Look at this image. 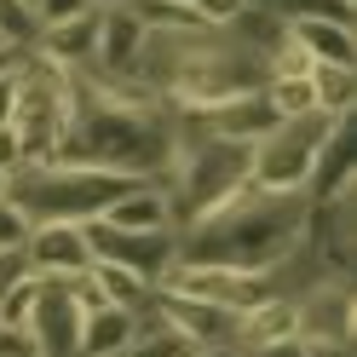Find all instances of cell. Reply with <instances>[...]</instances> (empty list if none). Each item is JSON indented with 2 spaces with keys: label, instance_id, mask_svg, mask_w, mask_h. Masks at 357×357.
Listing matches in <instances>:
<instances>
[{
  "label": "cell",
  "instance_id": "6da1fadb",
  "mask_svg": "<svg viewBox=\"0 0 357 357\" xmlns=\"http://www.w3.org/2000/svg\"><path fill=\"white\" fill-rule=\"evenodd\" d=\"M70 75H75V109L58 144V162L162 185L173 162V109H162L139 81H109L98 70H70Z\"/></svg>",
  "mask_w": 357,
  "mask_h": 357
},
{
  "label": "cell",
  "instance_id": "7a4b0ae2",
  "mask_svg": "<svg viewBox=\"0 0 357 357\" xmlns=\"http://www.w3.org/2000/svg\"><path fill=\"white\" fill-rule=\"evenodd\" d=\"M311 254V202L305 196H265L242 185L225 208L178 231V259L231 265L248 277H282V265Z\"/></svg>",
  "mask_w": 357,
  "mask_h": 357
},
{
  "label": "cell",
  "instance_id": "3957f363",
  "mask_svg": "<svg viewBox=\"0 0 357 357\" xmlns=\"http://www.w3.org/2000/svg\"><path fill=\"white\" fill-rule=\"evenodd\" d=\"M167 208H173V231L208 219L213 208H225L231 196L248 185V144H225V139H202V132L173 127V162H167Z\"/></svg>",
  "mask_w": 357,
  "mask_h": 357
},
{
  "label": "cell",
  "instance_id": "277c9868",
  "mask_svg": "<svg viewBox=\"0 0 357 357\" xmlns=\"http://www.w3.org/2000/svg\"><path fill=\"white\" fill-rule=\"evenodd\" d=\"M144 185L127 173H104V167H70V162H47V167H12L6 196L24 208L29 225H86L98 219L121 190Z\"/></svg>",
  "mask_w": 357,
  "mask_h": 357
},
{
  "label": "cell",
  "instance_id": "5b68a950",
  "mask_svg": "<svg viewBox=\"0 0 357 357\" xmlns=\"http://www.w3.org/2000/svg\"><path fill=\"white\" fill-rule=\"evenodd\" d=\"M340 116H323V109H305V116H288L265 132L259 144H248V190L265 196H305L311 173H317V155L328 144V132Z\"/></svg>",
  "mask_w": 357,
  "mask_h": 357
},
{
  "label": "cell",
  "instance_id": "8992f818",
  "mask_svg": "<svg viewBox=\"0 0 357 357\" xmlns=\"http://www.w3.org/2000/svg\"><path fill=\"white\" fill-rule=\"evenodd\" d=\"M155 288L202 300V305H219V311H231V317H242V311H254L259 300L282 294L277 277H248V271H231V265H190V259H178Z\"/></svg>",
  "mask_w": 357,
  "mask_h": 357
},
{
  "label": "cell",
  "instance_id": "52a82bcc",
  "mask_svg": "<svg viewBox=\"0 0 357 357\" xmlns=\"http://www.w3.org/2000/svg\"><path fill=\"white\" fill-rule=\"evenodd\" d=\"M357 334V300L346 277H323L305 294H294V340L300 346H323V351H351Z\"/></svg>",
  "mask_w": 357,
  "mask_h": 357
},
{
  "label": "cell",
  "instance_id": "ba28073f",
  "mask_svg": "<svg viewBox=\"0 0 357 357\" xmlns=\"http://www.w3.org/2000/svg\"><path fill=\"white\" fill-rule=\"evenodd\" d=\"M86 248H93L98 265H127L144 282H162L178 265V231H109L98 219H86Z\"/></svg>",
  "mask_w": 357,
  "mask_h": 357
},
{
  "label": "cell",
  "instance_id": "9c48e42d",
  "mask_svg": "<svg viewBox=\"0 0 357 357\" xmlns=\"http://www.w3.org/2000/svg\"><path fill=\"white\" fill-rule=\"evenodd\" d=\"M24 334H29V351L35 357H75V340H81V311L70 300L63 282H47L40 288L35 311L24 317Z\"/></svg>",
  "mask_w": 357,
  "mask_h": 357
},
{
  "label": "cell",
  "instance_id": "30bf717a",
  "mask_svg": "<svg viewBox=\"0 0 357 357\" xmlns=\"http://www.w3.org/2000/svg\"><path fill=\"white\" fill-rule=\"evenodd\" d=\"M24 259L35 277L47 282H70L81 271H93V248H86V231L81 225H35L24 242Z\"/></svg>",
  "mask_w": 357,
  "mask_h": 357
},
{
  "label": "cell",
  "instance_id": "8fae6325",
  "mask_svg": "<svg viewBox=\"0 0 357 357\" xmlns=\"http://www.w3.org/2000/svg\"><path fill=\"white\" fill-rule=\"evenodd\" d=\"M98 52L86 70H98L109 81H132V70H139V52H144V17L132 12V6H98Z\"/></svg>",
  "mask_w": 357,
  "mask_h": 357
},
{
  "label": "cell",
  "instance_id": "7c38bea8",
  "mask_svg": "<svg viewBox=\"0 0 357 357\" xmlns=\"http://www.w3.org/2000/svg\"><path fill=\"white\" fill-rule=\"evenodd\" d=\"M98 17H104V12L93 6V12L70 17V24L40 29L29 52H40L47 63H58V70H86V63H93V52H98Z\"/></svg>",
  "mask_w": 357,
  "mask_h": 357
},
{
  "label": "cell",
  "instance_id": "4fadbf2b",
  "mask_svg": "<svg viewBox=\"0 0 357 357\" xmlns=\"http://www.w3.org/2000/svg\"><path fill=\"white\" fill-rule=\"evenodd\" d=\"M98 225H109V231H173L167 190H162V185H132V190H121L116 202L98 213Z\"/></svg>",
  "mask_w": 357,
  "mask_h": 357
},
{
  "label": "cell",
  "instance_id": "5bb4252c",
  "mask_svg": "<svg viewBox=\"0 0 357 357\" xmlns=\"http://www.w3.org/2000/svg\"><path fill=\"white\" fill-rule=\"evenodd\" d=\"M282 35L294 40L311 63H357L351 24H334V17H300V24H282Z\"/></svg>",
  "mask_w": 357,
  "mask_h": 357
},
{
  "label": "cell",
  "instance_id": "9a60e30c",
  "mask_svg": "<svg viewBox=\"0 0 357 357\" xmlns=\"http://www.w3.org/2000/svg\"><path fill=\"white\" fill-rule=\"evenodd\" d=\"M139 323H144V317H132V311H116V305L86 311V317H81L75 357H121L132 340H139Z\"/></svg>",
  "mask_w": 357,
  "mask_h": 357
},
{
  "label": "cell",
  "instance_id": "2e32d148",
  "mask_svg": "<svg viewBox=\"0 0 357 357\" xmlns=\"http://www.w3.org/2000/svg\"><path fill=\"white\" fill-rule=\"evenodd\" d=\"M282 340H294V294H271L254 311H242V323H236L242 351H265V346H282Z\"/></svg>",
  "mask_w": 357,
  "mask_h": 357
},
{
  "label": "cell",
  "instance_id": "e0dca14e",
  "mask_svg": "<svg viewBox=\"0 0 357 357\" xmlns=\"http://www.w3.org/2000/svg\"><path fill=\"white\" fill-rule=\"evenodd\" d=\"M311 104L323 109V116H351L357 109V75L351 63H311Z\"/></svg>",
  "mask_w": 357,
  "mask_h": 357
},
{
  "label": "cell",
  "instance_id": "ac0fdd59",
  "mask_svg": "<svg viewBox=\"0 0 357 357\" xmlns=\"http://www.w3.org/2000/svg\"><path fill=\"white\" fill-rule=\"evenodd\" d=\"M93 282L104 288V300L116 311H132V317H144L150 300H155V282H144L139 271H127V265H98L93 259Z\"/></svg>",
  "mask_w": 357,
  "mask_h": 357
},
{
  "label": "cell",
  "instance_id": "d6986e66",
  "mask_svg": "<svg viewBox=\"0 0 357 357\" xmlns=\"http://www.w3.org/2000/svg\"><path fill=\"white\" fill-rule=\"evenodd\" d=\"M311 75V70H305ZM265 81V98H271V109H277V116L288 121V116H305V109H317V104H311V81Z\"/></svg>",
  "mask_w": 357,
  "mask_h": 357
},
{
  "label": "cell",
  "instance_id": "ffe728a7",
  "mask_svg": "<svg viewBox=\"0 0 357 357\" xmlns=\"http://www.w3.org/2000/svg\"><path fill=\"white\" fill-rule=\"evenodd\" d=\"M248 12H254V0H196L190 6V17L208 29H236V24H248Z\"/></svg>",
  "mask_w": 357,
  "mask_h": 357
},
{
  "label": "cell",
  "instance_id": "44dd1931",
  "mask_svg": "<svg viewBox=\"0 0 357 357\" xmlns=\"http://www.w3.org/2000/svg\"><path fill=\"white\" fill-rule=\"evenodd\" d=\"M40 288H47V277H29V282H17L6 300H0V328H24V317L35 311L40 300Z\"/></svg>",
  "mask_w": 357,
  "mask_h": 357
},
{
  "label": "cell",
  "instance_id": "7402d4cb",
  "mask_svg": "<svg viewBox=\"0 0 357 357\" xmlns=\"http://www.w3.org/2000/svg\"><path fill=\"white\" fill-rule=\"evenodd\" d=\"M29 12H35V35H40L52 24H70V17L93 12V0H29Z\"/></svg>",
  "mask_w": 357,
  "mask_h": 357
},
{
  "label": "cell",
  "instance_id": "603a6c76",
  "mask_svg": "<svg viewBox=\"0 0 357 357\" xmlns=\"http://www.w3.org/2000/svg\"><path fill=\"white\" fill-rule=\"evenodd\" d=\"M29 231H35V225L24 219V208H17L12 196H0V254H6V248H24Z\"/></svg>",
  "mask_w": 357,
  "mask_h": 357
},
{
  "label": "cell",
  "instance_id": "cb8c5ba5",
  "mask_svg": "<svg viewBox=\"0 0 357 357\" xmlns=\"http://www.w3.org/2000/svg\"><path fill=\"white\" fill-rule=\"evenodd\" d=\"M29 277H35V271H29L24 248H6V254H0V300H6V294H12L17 282H29Z\"/></svg>",
  "mask_w": 357,
  "mask_h": 357
},
{
  "label": "cell",
  "instance_id": "d4e9b609",
  "mask_svg": "<svg viewBox=\"0 0 357 357\" xmlns=\"http://www.w3.org/2000/svg\"><path fill=\"white\" fill-rule=\"evenodd\" d=\"M17 162H24V144H17L12 127H0V173H12Z\"/></svg>",
  "mask_w": 357,
  "mask_h": 357
},
{
  "label": "cell",
  "instance_id": "484cf974",
  "mask_svg": "<svg viewBox=\"0 0 357 357\" xmlns=\"http://www.w3.org/2000/svg\"><path fill=\"white\" fill-rule=\"evenodd\" d=\"M12 116H17V75L0 81V127H12Z\"/></svg>",
  "mask_w": 357,
  "mask_h": 357
},
{
  "label": "cell",
  "instance_id": "4316f807",
  "mask_svg": "<svg viewBox=\"0 0 357 357\" xmlns=\"http://www.w3.org/2000/svg\"><path fill=\"white\" fill-rule=\"evenodd\" d=\"M190 357H248V351H242V346H196Z\"/></svg>",
  "mask_w": 357,
  "mask_h": 357
},
{
  "label": "cell",
  "instance_id": "83f0119b",
  "mask_svg": "<svg viewBox=\"0 0 357 357\" xmlns=\"http://www.w3.org/2000/svg\"><path fill=\"white\" fill-rule=\"evenodd\" d=\"M17 58H24V47H0V81L17 70Z\"/></svg>",
  "mask_w": 357,
  "mask_h": 357
},
{
  "label": "cell",
  "instance_id": "f1b7e54d",
  "mask_svg": "<svg viewBox=\"0 0 357 357\" xmlns=\"http://www.w3.org/2000/svg\"><path fill=\"white\" fill-rule=\"evenodd\" d=\"M162 6H185V12H190V6H196V0H162Z\"/></svg>",
  "mask_w": 357,
  "mask_h": 357
},
{
  "label": "cell",
  "instance_id": "f546056e",
  "mask_svg": "<svg viewBox=\"0 0 357 357\" xmlns=\"http://www.w3.org/2000/svg\"><path fill=\"white\" fill-rule=\"evenodd\" d=\"M93 6H127V0H93Z\"/></svg>",
  "mask_w": 357,
  "mask_h": 357
},
{
  "label": "cell",
  "instance_id": "4dcf8cb0",
  "mask_svg": "<svg viewBox=\"0 0 357 357\" xmlns=\"http://www.w3.org/2000/svg\"><path fill=\"white\" fill-rule=\"evenodd\" d=\"M6 178H12V173H0V196H6Z\"/></svg>",
  "mask_w": 357,
  "mask_h": 357
},
{
  "label": "cell",
  "instance_id": "1f68e13d",
  "mask_svg": "<svg viewBox=\"0 0 357 357\" xmlns=\"http://www.w3.org/2000/svg\"><path fill=\"white\" fill-rule=\"evenodd\" d=\"M0 47H12V40H0Z\"/></svg>",
  "mask_w": 357,
  "mask_h": 357
}]
</instances>
